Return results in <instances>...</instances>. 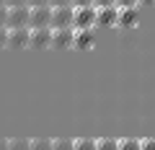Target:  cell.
Returning a JSON list of instances; mask_svg holds the SVG:
<instances>
[{"instance_id":"cell-16","label":"cell","mask_w":155,"mask_h":150,"mask_svg":"<svg viewBox=\"0 0 155 150\" xmlns=\"http://www.w3.org/2000/svg\"><path fill=\"white\" fill-rule=\"evenodd\" d=\"M52 150H72V140H65V137L52 140Z\"/></svg>"},{"instance_id":"cell-23","label":"cell","mask_w":155,"mask_h":150,"mask_svg":"<svg viewBox=\"0 0 155 150\" xmlns=\"http://www.w3.org/2000/svg\"><path fill=\"white\" fill-rule=\"evenodd\" d=\"M96 0H72V5L75 8H85V5H93Z\"/></svg>"},{"instance_id":"cell-5","label":"cell","mask_w":155,"mask_h":150,"mask_svg":"<svg viewBox=\"0 0 155 150\" xmlns=\"http://www.w3.org/2000/svg\"><path fill=\"white\" fill-rule=\"evenodd\" d=\"M28 39H31V28H8V47L11 49L28 47Z\"/></svg>"},{"instance_id":"cell-4","label":"cell","mask_w":155,"mask_h":150,"mask_svg":"<svg viewBox=\"0 0 155 150\" xmlns=\"http://www.w3.org/2000/svg\"><path fill=\"white\" fill-rule=\"evenodd\" d=\"M49 28H72V5L52 8V23Z\"/></svg>"},{"instance_id":"cell-27","label":"cell","mask_w":155,"mask_h":150,"mask_svg":"<svg viewBox=\"0 0 155 150\" xmlns=\"http://www.w3.org/2000/svg\"><path fill=\"white\" fill-rule=\"evenodd\" d=\"M140 3H150V5H155V0H140Z\"/></svg>"},{"instance_id":"cell-13","label":"cell","mask_w":155,"mask_h":150,"mask_svg":"<svg viewBox=\"0 0 155 150\" xmlns=\"http://www.w3.org/2000/svg\"><path fill=\"white\" fill-rule=\"evenodd\" d=\"M116 150H140V140H134V137L116 140Z\"/></svg>"},{"instance_id":"cell-19","label":"cell","mask_w":155,"mask_h":150,"mask_svg":"<svg viewBox=\"0 0 155 150\" xmlns=\"http://www.w3.org/2000/svg\"><path fill=\"white\" fill-rule=\"evenodd\" d=\"M3 47H8V26L0 28V49H3Z\"/></svg>"},{"instance_id":"cell-6","label":"cell","mask_w":155,"mask_h":150,"mask_svg":"<svg viewBox=\"0 0 155 150\" xmlns=\"http://www.w3.org/2000/svg\"><path fill=\"white\" fill-rule=\"evenodd\" d=\"M72 28H52V49H70L72 47Z\"/></svg>"},{"instance_id":"cell-9","label":"cell","mask_w":155,"mask_h":150,"mask_svg":"<svg viewBox=\"0 0 155 150\" xmlns=\"http://www.w3.org/2000/svg\"><path fill=\"white\" fill-rule=\"evenodd\" d=\"M72 31H75V28H72ZM93 31H91V28H83V31H75L72 34V47H75V49H91V47H93Z\"/></svg>"},{"instance_id":"cell-8","label":"cell","mask_w":155,"mask_h":150,"mask_svg":"<svg viewBox=\"0 0 155 150\" xmlns=\"http://www.w3.org/2000/svg\"><path fill=\"white\" fill-rule=\"evenodd\" d=\"M116 16H119V8L109 5V8H96V26H116Z\"/></svg>"},{"instance_id":"cell-15","label":"cell","mask_w":155,"mask_h":150,"mask_svg":"<svg viewBox=\"0 0 155 150\" xmlns=\"http://www.w3.org/2000/svg\"><path fill=\"white\" fill-rule=\"evenodd\" d=\"M96 150H116V140H111V137L96 140Z\"/></svg>"},{"instance_id":"cell-3","label":"cell","mask_w":155,"mask_h":150,"mask_svg":"<svg viewBox=\"0 0 155 150\" xmlns=\"http://www.w3.org/2000/svg\"><path fill=\"white\" fill-rule=\"evenodd\" d=\"M49 23H52V5L31 8V16H28V28H49Z\"/></svg>"},{"instance_id":"cell-2","label":"cell","mask_w":155,"mask_h":150,"mask_svg":"<svg viewBox=\"0 0 155 150\" xmlns=\"http://www.w3.org/2000/svg\"><path fill=\"white\" fill-rule=\"evenodd\" d=\"M28 16H31V5H18L8 8V28H28Z\"/></svg>"},{"instance_id":"cell-17","label":"cell","mask_w":155,"mask_h":150,"mask_svg":"<svg viewBox=\"0 0 155 150\" xmlns=\"http://www.w3.org/2000/svg\"><path fill=\"white\" fill-rule=\"evenodd\" d=\"M140 150H155V137H147V140H140Z\"/></svg>"},{"instance_id":"cell-12","label":"cell","mask_w":155,"mask_h":150,"mask_svg":"<svg viewBox=\"0 0 155 150\" xmlns=\"http://www.w3.org/2000/svg\"><path fill=\"white\" fill-rule=\"evenodd\" d=\"M28 150H52V140H44V137L28 140Z\"/></svg>"},{"instance_id":"cell-20","label":"cell","mask_w":155,"mask_h":150,"mask_svg":"<svg viewBox=\"0 0 155 150\" xmlns=\"http://www.w3.org/2000/svg\"><path fill=\"white\" fill-rule=\"evenodd\" d=\"M8 23V5H0V28Z\"/></svg>"},{"instance_id":"cell-7","label":"cell","mask_w":155,"mask_h":150,"mask_svg":"<svg viewBox=\"0 0 155 150\" xmlns=\"http://www.w3.org/2000/svg\"><path fill=\"white\" fill-rule=\"evenodd\" d=\"M49 44H52V28H31L28 47H34V49H47Z\"/></svg>"},{"instance_id":"cell-10","label":"cell","mask_w":155,"mask_h":150,"mask_svg":"<svg viewBox=\"0 0 155 150\" xmlns=\"http://www.w3.org/2000/svg\"><path fill=\"white\" fill-rule=\"evenodd\" d=\"M134 23H137V8H119L116 26H122V28H132Z\"/></svg>"},{"instance_id":"cell-11","label":"cell","mask_w":155,"mask_h":150,"mask_svg":"<svg viewBox=\"0 0 155 150\" xmlns=\"http://www.w3.org/2000/svg\"><path fill=\"white\" fill-rule=\"evenodd\" d=\"M72 150H96V140H91V137L72 140Z\"/></svg>"},{"instance_id":"cell-25","label":"cell","mask_w":155,"mask_h":150,"mask_svg":"<svg viewBox=\"0 0 155 150\" xmlns=\"http://www.w3.org/2000/svg\"><path fill=\"white\" fill-rule=\"evenodd\" d=\"M18 5H28V0H8V8H18Z\"/></svg>"},{"instance_id":"cell-22","label":"cell","mask_w":155,"mask_h":150,"mask_svg":"<svg viewBox=\"0 0 155 150\" xmlns=\"http://www.w3.org/2000/svg\"><path fill=\"white\" fill-rule=\"evenodd\" d=\"M52 0H28V5L31 8H41V5H49Z\"/></svg>"},{"instance_id":"cell-14","label":"cell","mask_w":155,"mask_h":150,"mask_svg":"<svg viewBox=\"0 0 155 150\" xmlns=\"http://www.w3.org/2000/svg\"><path fill=\"white\" fill-rule=\"evenodd\" d=\"M8 150H28V140H21V137L8 140Z\"/></svg>"},{"instance_id":"cell-18","label":"cell","mask_w":155,"mask_h":150,"mask_svg":"<svg viewBox=\"0 0 155 150\" xmlns=\"http://www.w3.org/2000/svg\"><path fill=\"white\" fill-rule=\"evenodd\" d=\"M140 0H116V8H137Z\"/></svg>"},{"instance_id":"cell-21","label":"cell","mask_w":155,"mask_h":150,"mask_svg":"<svg viewBox=\"0 0 155 150\" xmlns=\"http://www.w3.org/2000/svg\"><path fill=\"white\" fill-rule=\"evenodd\" d=\"M109 5H116V0H96L93 8H109Z\"/></svg>"},{"instance_id":"cell-26","label":"cell","mask_w":155,"mask_h":150,"mask_svg":"<svg viewBox=\"0 0 155 150\" xmlns=\"http://www.w3.org/2000/svg\"><path fill=\"white\" fill-rule=\"evenodd\" d=\"M0 150H8V140H3V137H0Z\"/></svg>"},{"instance_id":"cell-1","label":"cell","mask_w":155,"mask_h":150,"mask_svg":"<svg viewBox=\"0 0 155 150\" xmlns=\"http://www.w3.org/2000/svg\"><path fill=\"white\" fill-rule=\"evenodd\" d=\"M96 26V8L85 5V8H75L72 5V28L83 31V28H93Z\"/></svg>"},{"instance_id":"cell-28","label":"cell","mask_w":155,"mask_h":150,"mask_svg":"<svg viewBox=\"0 0 155 150\" xmlns=\"http://www.w3.org/2000/svg\"><path fill=\"white\" fill-rule=\"evenodd\" d=\"M0 5H8V0H0Z\"/></svg>"},{"instance_id":"cell-24","label":"cell","mask_w":155,"mask_h":150,"mask_svg":"<svg viewBox=\"0 0 155 150\" xmlns=\"http://www.w3.org/2000/svg\"><path fill=\"white\" fill-rule=\"evenodd\" d=\"M52 8H62V5H72V0H52Z\"/></svg>"}]
</instances>
